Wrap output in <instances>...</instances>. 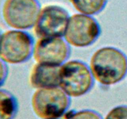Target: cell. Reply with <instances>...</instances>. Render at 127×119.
I'll return each instance as SVG.
<instances>
[{
    "label": "cell",
    "instance_id": "6da1fadb",
    "mask_svg": "<svg viewBox=\"0 0 127 119\" xmlns=\"http://www.w3.org/2000/svg\"><path fill=\"white\" fill-rule=\"evenodd\" d=\"M94 79L104 86L121 81L127 73V57L120 50L104 47L92 55L89 64Z\"/></svg>",
    "mask_w": 127,
    "mask_h": 119
},
{
    "label": "cell",
    "instance_id": "7a4b0ae2",
    "mask_svg": "<svg viewBox=\"0 0 127 119\" xmlns=\"http://www.w3.org/2000/svg\"><path fill=\"white\" fill-rule=\"evenodd\" d=\"M33 112L42 119H60L69 110L71 97L59 86L41 88L31 99Z\"/></svg>",
    "mask_w": 127,
    "mask_h": 119
},
{
    "label": "cell",
    "instance_id": "3957f363",
    "mask_svg": "<svg viewBox=\"0 0 127 119\" xmlns=\"http://www.w3.org/2000/svg\"><path fill=\"white\" fill-rule=\"evenodd\" d=\"M94 78L89 66L84 62L74 60L61 66L59 87L70 97H79L93 88Z\"/></svg>",
    "mask_w": 127,
    "mask_h": 119
},
{
    "label": "cell",
    "instance_id": "277c9868",
    "mask_svg": "<svg viewBox=\"0 0 127 119\" xmlns=\"http://www.w3.org/2000/svg\"><path fill=\"white\" fill-rule=\"evenodd\" d=\"M34 40L30 33L21 30H9L2 34L0 58L6 63H25L33 55Z\"/></svg>",
    "mask_w": 127,
    "mask_h": 119
},
{
    "label": "cell",
    "instance_id": "5b68a950",
    "mask_svg": "<svg viewBox=\"0 0 127 119\" xmlns=\"http://www.w3.org/2000/svg\"><path fill=\"white\" fill-rule=\"evenodd\" d=\"M100 33L101 28L95 18L79 13L69 17L64 37L69 45L83 48L93 44Z\"/></svg>",
    "mask_w": 127,
    "mask_h": 119
},
{
    "label": "cell",
    "instance_id": "8992f818",
    "mask_svg": "<svg viewBox=\"0 0 127 119\" xmlns=\"http://www.w3.org/2000/svg\"><path fill=\"white\" fill-rule=\"evenodd\" d=\"M40 9L38 0H5L2 18L9 27L24 30L33 27Z\"/></svg>",
    "mask_w": 127,
    "mask_h": 119
},
{
    "label": "cell",
    "instance_id": "52a82bcc",
    "mask_svg": "<svg viewBox=\"0 0 127 119\" xmlns=\"http://www.w3.org/2000/svg\"><path fill=\"white\" fill-rule=\"evenodd\" d=\"M58 5L50 4L40 9L33 26V32L40 38L63 37L70 16Z\"/></svg>",
    "mask_w": 127,
    "mask_h": 119
},
{
    "label": "cell",
    "instance_id": "ba28073f",
    "mask_svg": "<svg viewBox=\"0 0 127 119\" xmlns=\"http://www.w3.org/2000/svg\"><path fill=\"white\" fill-rule=\"evenodd\" d=\"M70 54V46L63 37H48L37 40L32 56L37 63L62 65Z\"/></svg>",
    "mask_w": 127,
    "mask_h": 119
},
{
    "label": "cell",
    "instance_id": "9c48e42d",
    "mask_svg": "<svg viewBox=\"0 0 127 119\" xmlns=\"http://www.w3.org/2000/svg\"><path fill=\"white\" fill-rule=\"evenodd\" d=\"M61 66L37 63L30 72V85L37 89L59 86Z\"/></svg>",
    "mask_w": 127,
    "mask_h": 119
},
{
    "label": "cell",
    "instance_id": "30bf717a",
    "mask_svg": "<svg viewBox=\"0 0 127 119\" xmlns=\"http://www.w3.org/2000/svg\"><path fill=\"white\" fill-rule=\"evenodd\" d=\"M19 110L16 97L8 90L0 89V119H14Z\"/></svg>",
    "mask_w": 127,
    "mask_h": 119
},
{
    "label": "cell",
    "instance_id": "8fae6325",
    "mask_svg": "<svg viewBox=\"0 0 127 119\" xmlns=\"http://www.w3.org/2000/svg\"><path fill=\"white\" fill-rule=\"evenodd\" d=\"M79 13L92 16L100 13L105 9L108 0H68Z\"/></svg>",
    "mask_w": 127,
    "mask_h": 119
},
{
    "label": "cell",
    "instance_id": "7c38bea8",
    "mask_svg": "<svg viewBox=\"0 0 127 119\" xmlns=\"http://www.w3.org/2000/svg\"><path fill=\"white\" fill-rule=\"evenodd\" d=\"M64 119H103L97 111L91 109H83L79 111H68L63 115Z\"/></svg>",
    "mask_w": 127,
    "mask_h": 119
},
{
    "label": "cell",
    "instance_id": "4fadbf2b",
    "mask_svg": "<svg viewBox=\"0 0 127 119\" xmlns=\"http://www.w3.org/2000/svg\"><path fill=\"white\" fill-rule=\"evenodd\" d=\"M104 119H127V105H118L108 112Z\"/></svg>",
    "mask_w": 127,
    "mask_h": 119
},
{
    "label": "cell",
    "instance_id": "5bb4252c",
    "mask_svg": "<svg viewBox=\"0 0 127 119\" xmlns=\"http://www.w3.org/2000/svg\"><path fill=\"white\" fill-rule=\"evenodd\" d=\"M9 69L7 63L0 58V87L4 84L8 76Z\"/></svg>",
    "mask_w": 127,
    "mask_h": 119
},
{
    "label": "cell",
    "instance_id": "9a60e30c",
    "mask_svg": "<svg viewBox=\"0 0 127 119\" xmlns=\"http://www.w3.org/2000/svg\"><path fill=\"white\" fill-rule=\"evenodd\" d=\"M2 33H1V30H0V45H1V37H2Z\"/></svg>",
    "mask_w": 127,
    "mask_h": 119
}]
</instances>
